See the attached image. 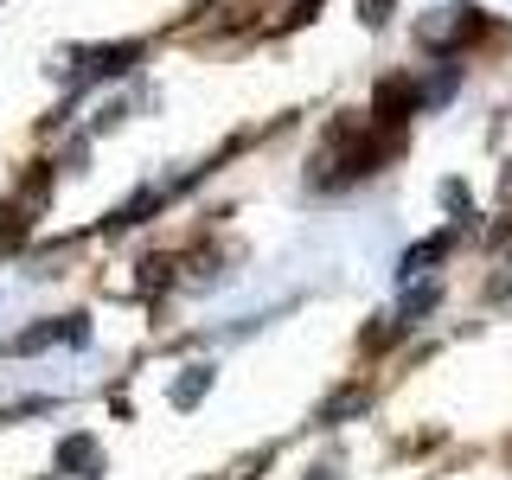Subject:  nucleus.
Returning <instances> with one entry per match:
<instances>
[{
  "label": "nucleus",
  "instance_id": "1",
  "mask_svg": "<svg viewBox=\"0 0 512 480\" xmlns=\"http://www.w3.org/2000/svg\"><path fill=\"white\" fill-rule=\"evenodd\" d=\"M442 256H448V237H423V244L404 256V276H423V269H429V263H442Z\"/></svg>",
  "mask_w": 512,
  "mask_h": 480
},
{
  "label": "nucleus",
  "instance_id": "2",
  "mask_svg": "<svg viewBox=\"0 0 512 480\" xmlns=\"http://www.w3.org/2000/svg\"><path fill=\"white\" fill-rule=\"evenodd\" d=\"M205 384H212V372H205V365H192V378H180V384H173V404H199V397H205Z\"/></svg>",
  "mask_w": 512,
  "mask_h": 480
},
{
  "label": "nucleus",
  "instance_id": "3",
  "mask_svg": "<svg viewBox=\"0 0 512 480\" xmlns=\"http://www.w3.org/2000/svg\"><path fill=\"white\" fill-rule=\"evenodd\" d=\"M365 7V20H384V7H391V0H359Z\"/></svg>",
  "mask_w": 512,
  "mask_h": 480
}]
</instances>
